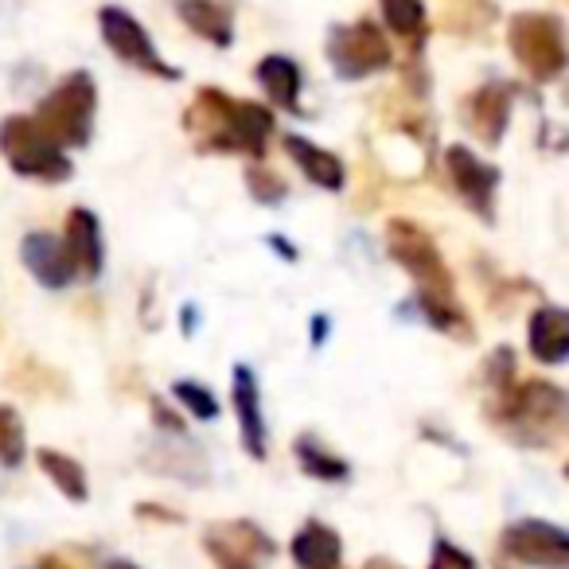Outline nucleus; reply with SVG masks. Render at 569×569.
I'll return each instance as SVG.
<instances>
[{"label": "nucleus", "instance_id": "obj_35", "mask_svg": "<svg viewBox=\"0 0 569 569\" xmlns=\"http://www.w3.org/2000/svg\"><path fill=\"white\" fill-rule=\"evenodd\" d=\"M363 569H402V566H398L395 558H371V561H367Z\"/></svg>", "mask_w": 569, "mask_h": 569}, {"label": "nucleus", "instance_id": "obj_28", "mask_svg": "<svg viewBox=\"0 0 569 569\" xmlns=\"http://www.w3.org/2000/svg\"><path fill=\"white\" fill-rule=\"evenodd\" d=\"M429 569H476V558L468 550H460L452 538H437L433 542V558H429Z\"/></svg>", "mask_w": 569, "mask_h": 569}, {"label": "nucleus", "instance_id": "obj_15", "mask_svg": "<svg viewBox=\"0 0 569 569\" xmlns=\"http://www.w3.org/2000/svg\"><path fill=\"white\" fill-rule=\"evenodd\" d=\"M234 413H238V433H242V449L253 460H266L269 437H266V418H261L258 379H253L250 367H234Z\"/></svg>", "mask_w": 569, "mask_h": 569}, {"label": "nucleus", "instance_id": "obj_6", "mask_svg": "<svg viewBox=\"0 0 569 569\" xmlns=\"http://www.w3.org/2000/svg\"><path fill=\"white\" fill-rule=\"evenodd\" d=\"M387 253L398 261L406 277H413L421 293H433V297H452L457 293V281H452L449 266H445L441 250L437 242L429 238L426 227L410 219H390L387 222Z\"/></svg>", "mask_w": 569, "mask_h": 569}, {"label": "nucleus", "instance_id": "obj_33", "mask_svg": "<svg viewBox=\"0 0 569 569\" xmlns=\"http://www.w3.org/2000/svg\"><path fill=\"white\" fill-rule=\"evenodd\" d=\"M269 246H273V250L281 253V258L297 261V246H289V242H284V238H269Z\"/></svg>", "mask_w": 569, "mask_h": 569}, {"label": "nucleus", "instance_id": "obj_19", "mask_svg": "<svg viewBox=\"0 0 569 569\" xmlns=\"http://www.w3.org/2000/svg\"><path fill=\"white\" fill-rule=\"evenodd\" d=\"M258 82L266 87L269 102L281 106V110H301V67L293 63L289 56H266L258 63Z\"/></svg>", "mask_w": 569, "mask_h": 569}, {"label": "nucleus", "instance_id": "obj_31", "mask_svg": "<svg viewBox=\"0 0 569 569\" xmlns=\"http://www.w3.org/2000/svg\"><path fill=\"white\" fill-rule=\"evenodd\" d=\"M137 519H157V522H180V515L168 511V507H157V503H141L137 507Z\"/></svg>", "mask_w": 569, "mask_h": 569}, {"label": "nucleus", "instance_id": "obj_30", "mask_svg": "<svg viewBox=\"0 0 569 569\" xmlns=\"http://www.w3.org/2000/svg\"><path fill=\"white\" fill-rule=\"evenodd\" d=\"M152 421H157V429H164V433H172V437H183L188 433V426H183L180 418H176L172 410H168L160 398H152Z\"/></svg>", "mask_w": 569, "mask_h": 569}, {"label": "nucleus", "instance_id": "obj_26", "mask_svg": "<svg viewBox=\"0 0 569 569\" xmlns=\"http://www.w3.org/2000/svg\"><path fill=\"white\" fill-rule=\"evenodd\" d=\"M24 460V421L12 406H0V465L17 468Z\"/></svg>", "mask_w": 569, "mask_h": 569}, {"label": "nucleus", "instance_id": "obj_32", "mask_svg": "<svg viewBox=\"0 0 569 569\" xmlns=\"http://www.w3.org/2000/svg\"><path fill=\"white\" fill-rule=\"evenodd\" d=\"M36 569H74V566H67V558H59V553H43V558L36 561Z\"/></svg>", "mask_w": 569, "mask_h": 569}, {"label": "nucleus", "instance_id": "obj_13", "mask_svg": "<svg viewBox=\"0 0 569 569\" xmlns=\"http://www.w3.org/2000/svg\"><path fill=\"white\" fill-rule=\"evenodd\" d=\"M63 250H67V261H71L74 277H82V281H98L106 250H102V227H98L94 211H87V207H74V211L67 214Z\"/></svg>", "mask_w": 569, "mask_h": 569}, {"label": "nucleus", "instance_id": "obj_8", "mask_svg": "<svg viewBox=\"0 0 569 569\" xmlns=\"http://www.w3.org/2000/svg\"><path fill=\"white\" fill-rule=\"evenodd\" d=\"M390 43L382 36L379 24L371 20H359V24H340L328 36V63L340 79L356 82L367 74H379L390 67Z\"/></svg>", "mask_w": 569, "mask_h": 569}, {"label": "nucleus", "instance_id": "obj_4", "mask_svg": "<svg viewBox=\"0 0 569 569\" xmlns=\"http://www.w3.org/2000/svg\"><path fill=\"white\" fill-rule=\"evenodd\" d=\"M0 157L9 160L17 176L40 183H63L74 172L67 152L24 113H12V118L0 121Z\"/></svg>", "mask_w": 569, "mask_h": 569}, {"label": "nucleus", "instance_id": "obj_20", "mask_svg": "<svg viewBox=\"0 0 569 569\" xmlns=\"http://www.w3.org/2000/svg\"><path fill=\"white\" fill-rule=\"evenodd\" d=\"M176 12L196 36H203L214 48H230L234 43V28H230V12L219 9L214 0H176Z\"/></svg>", "mask_w": 569, "mask_h": 569}, {"label": "nucleus", "instance_id": "obj_14", "mask_svg": "<svg viewBox=\"0 0 569 569\" xmlns=\"http://www.w3.org/2000/svg\"><path fill=\"white\" fill-rule=\"evenodd\" d=\"M20 261L24 269L43 284V289H67L74 281V269L67 261V250H63V238L56 234H43V230H32V234L20 242Z\"/></svg>", "mask_w": 569, "mask_h": 569}, {"label": "nucleus", "instance_id": "obj_36", "mask_svg": "<svg viewBox=\"0 0 569 569\" xmlns=\"http://www.w3.org/2000/svg\"><path fill=\"white\" fill-rule=\"evenodd\" d=\"M102 569H141V566H137V561H126V558H110Z\"/></svg>", "mask_w": 569, "mask_h": 569}, {"label": "nucleus", "instance_id": "obj_9", "mask_svg": "<svg viewBox=\"0 0 569 569\" xmlns=\"http://www.w3.org/2000/svg\"><path fill=\"white\" fill-rule=\"evenodd\" d=\"M98 28H102V40L110 43V51L121 59V63L137 67V71H144V74H157V79H168V82L180 79V71L157 56V48H152L141 20L129 17L126 9H113V4L102 9L98 12Z\"/></svg>", "mask_w": 569, "mask_h": 569}, {"label": "nucleus", "instance_id": "obj_5", "mask_svg": "<svg viewBox=\"0 0 569 569\" xmlns=\"http://www.w3.org/2000/svg\"><path fill=\"white\" fill-rule=\"evenodd\" d=\"M507 43L519 67L535 82H553L566 71V32L550 12H519L507 24Z\"/></svg>", "mask_w": 569, "mask_h": 569}, {"label": "nucleus", "instance_id": "obj_22", "mask_svg": "<svg viewBox=\"0 0 569 569\" xmlns=\"http://www.w3.org/2000/svg\"><path fill=\"white\" fill-rule=\"evenodd\" d=\"M293 452H297V465H301V472H305V476H312V480L340 483V480H348V476H351V465H348V460L336 457L332 449H325V445H320L312 433L297 437Z\"/></svg>", "mask_w": 569, "mask_h": 569}, {"label": "nucleus", "instance_id": "obj_16", "mask_svg": "<svg viewBox=\"0 0 569 569\" xmlns=\"http://www.w3.org/2000/svg\"><path fill=\"white\" fill-rule=\"evenodd\" d=\"M527 343H530V356L546 367H558L566 363L569 356V312L558 309V305H542V309L530 312V325H527Z\"/></svg>", "mask_w": 569, "mask_h": 569}, {"label": "nucleus", "instance_id": "obj_2", "mask_svg": "<svg viewBox=\"0 0 569 569\" xmlns=\"http://www.w3.org/2000/svg\"><path fill=\"white\" fill-rule=\"evenodd\" d=\"M491 421L527 449H550L566 433V390L546 379L507 387L491 402Z\"/></svg>", "mask_w": 569, "mask_h": 569}, {"label": "nucleus", "instance_id": "obj_1", "mask_svg": "<svg viewBox=\"0 0 569 569\" xmlns=\"http://www.w3.org/2000/svg\"><path fill=\"white\" fill-rule=\"evenodd\" d=\"M183 126L196 137L199 149L207 152H250V157H261L269 133H273V113L258 102H242V98L203 87L196 94V102L188 106Z\"/></svg>", "mask_w": 569, "mask_h": 569}, {"label": "nucleus", "instance_id": "obj_21", "mask_svg": "<svg viewBox=\"0 0 569 569\" xmlns=\"http://www.w3.org/2000/svg\"><path fill=\"white\" fill-rule=\"evenodd\" d=\"M36 465H40V472L48 476L71 503H87L90 483H87V468H82L79 460L59 449H36Z\"/></svg>", "mask_w": 569, "mask_h": 569}, {"label": "nucleus", "instance_id": "obj_23", "mask_svg": "<svg viewBox=\"0 0 569 569\" xmlns=\"http://www.w3.org/2000/svg\"><path fill=\"white\" fill-rule=\"evenodd\" d=\"M413 312L426 317V325L437 328V332H449V336H457V340H472V328H468L465 312L452 305V297L418 293L413 297Z\"/></svg>", "mask_w": 569, "mask_h": 569}, {"label": "nucleus", "instance_id": "obj_27", "mask_svg": "<svg viewBox=\"0 0 569 569\" xmlns=\"http://www.w3.org/2000/svg\"><path fill=\"white\" fill-rule=\"evenodd\" d=\"M246 188H250V196L258 199V203H266V207L284 203V196H289V183H284L281 176H277L273 168H266V164L246 168Z\"/></svg>", "mask_w": 569, "mask_h": 569}, {"label": "nucleus", "instance_id": "obj_11", "mask_svg": "<svg viewBox=\"0 0 569 569\" xmlns=\"http://www.w3.org/2000/svg\"><path fill=\"white\" fill-rule=\"evenodd\" d=\"M445 168L449 180L457 188V196L468 203V211H476L483 222H496V188H499V168L480 160L465 144H449L445 149Z\"/></svg>", "mask_w": 569, "mask_h": 569}, {"label": "nucleus", "instance_id": "obj_3", "mask_svg": "<svg viewBox=\"0 0 569 569\" xmlns=\"http://www.w3.org/2000/svg\"><path fill=\"white\" fill-rule=\"evenodd\" d=\"M98 90L87 71H71L36 110V126L59 144V149H82L94 133Z\"/></svg>", "mask_w": 569, "mask_h": 569}, {"label": "nucleus", "instance_id": "obj_12", "mask_svg": "<svg viewBox=\"0 0 569 569\" xmlns=\"http://www.w3.org/2000/svg\"><path fill=\"white\" fill-rule=\"evenodd\" d=\"M460 118L472 137H480L488 149H496L503 141L507 126H511V87L503 82H488V87L472 90V94L460 102Z\"/></svg>", "mask_w": 569, "mask_h": 569}, {"label": "nucleus", "instance_id": "obj_17", "mask_svg": "<svg viewBox=\"0 0 569 569\" xmlns=\"http://www.w3.org/2000/svg\"><path fill=\"white\" fill-rule=\"evenodd\" d=\"M284 152H289V160L301 168L309 183H317V188H325V191H343L348 168H343V160L336 157V152L320 149V144H312L309 137H301V133L284 137Z\"/></svg>", "mask_w": 569, "mask_h": 569}, {"label": "nucleus", "instance_id": "obj_29", "mask_svg": "<svg viewBox=\"0 0 569 569\" xmlns=\"http://www.w3.org/2000/svg\"><path fill=\"white\" fill-rule=\"evenodd\" d=\"M511 379H515V351L511 348H496V351H491V359H488V387L499 395V390L511 387Z\"/></svg>", "mask_w": 569, "mask_h": 569}, {"label": "nucleus", "instance_id": "obj_10", "mask_svg": "<svg viewBox=\"0 0 569 569\" xmlns=\"http://www.w3.org/2000/svg\"><path fill=\"white\" fill-rule=\"evenodd\" d=\"M499 550L507 558L535 569H566L569 566V535L546 519H519L499 535Z\"/></svg>", "mask_w": 569, "mask_h": 569}, {"label": "nucleus", "instance_id": "obj_34", "mask_svg": "<svg viewBox=\"0 0 569 569\" xmlns=\"http://www.w3.org/2000/svg\"><path fill=\"white\" fill-rule=\"evenodd\" d=\"M328 336V317H312V343H325Z\"/></svg>", "mask_w": 569, "mask_h": 569}, {"label": "nucleus", "instance_id": "obj_7", "mask_svg": "<svg viewBox=\"0 0 569 569\" xmlns=\"http://www.w3.org/2000/svg\"><path fill=\"white\" fill-rule=\"evenodd\" d=\"M203 550L214 569H269L277 558V542L250 519L211 522L203 530Z\"/></svg>", "mask_w": 569, "mask_h": 569}, {"label": "nucleus", "instance_id": "obj_25", "mask_svg": "<svg viewBox=\"0 0 569 569\" xmlns=\"http://www.w3.org/2000/svg\"><path fill=\"white\" fill-rule=\"evenodd\" d=\"M172 395H176V402H180L183 410L191 413V418H199V421H214V418H219V398H214L211 390L203 387V382L176 379L172 382Z\"/></svg>", "mask_w": 569, "mask_h": 569}, {"label": "nucleus", "instance_id": "obj_18", "mask_svg": "<svg viewBox=\"0 0 569 569\" xmlns=\"http://www.w3.org/2000/svg\"><path fill=\"white\" fill-rule=\"evenodd\" d=\"M289 553L301 569H340L343 566V542L328 522L309 519L289 542Z\"/></svg>", "mask_w": 569, "mask_h": 569}, {"label": "nucleus", "instance_id": "obj_24", "mask_svg": "<svg viewBox=\"0 0 569 569\" xmlns=\"http://www.w3.org/2000/svg\"><path fill=\"white\" fill-rule=\"evenodd\" d=\"M382 20H387L390 32L398 36H418L426 32V4L421 0H379Z\"/></svg>", "mask_w": 569, "mask_h": 569}]
</instances>
